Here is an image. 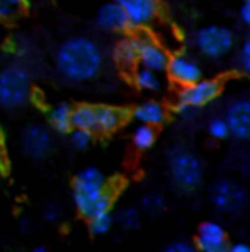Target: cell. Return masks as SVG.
Returning a JSON list of instances; mask_svg holds the SVG:
<instances>
[{"label": "cell", "instance_id": "9a60e30c", "mask_svg": "<svg viewBox=\"0 0 250 252\" xmlns=\"http://www.w3.org/2000/svg\"><path fill=\"white\" fill-rule=\"evenodd\" d=\"M125 120V112L117 106L110 105H94V132L108 134L122 126Z\"/></svg>", "mask_w": 250, "mask_h": 252}, {"label": "cell", "instance_id": "277c9868", "mask_svg": "<svg viewBox=\"0 0 250 252\" xmlns=\"http://www.w3.org/2000/svg\"><path fill=\"white\" fill-rule=\"evenodd\" d=\"M168 172L173 184L182 190H192L202 182V163L187 148L175 146L168 153Z\"/></svg>", "mask_w": 250, "mask_h": 252}, {"label": "cell", "instance_id": "1f68e13d", "mask_svg": "<svg viewBox=\"0 0 250 252\" xmlns=\"http://www.w3.org/2000/svg\"><path fill=\"white\" fill-rule=\"evenodd\" d=\"M29 252H47L43 249V247H36V249H33V251H29Z\"/></svg>", "mask_w": 250, "mask_h": 252}, {"label": "cell", "instance_id": "5bb4252c", "mask_svg": "<svg viewBox=\"0 0 250 252\" xmlns=\"http://www.w3.org/2000/svg\"><path fill=\"white\" fill-rule=\"evenodd\" d=\"M96 24L101 30L111 31V33H124L130 30L124 9L115 2H108L100 7V10L96 12Z\"/></svg>", "mask_w": 250, "mask_h": 252}, {"label": "cell", "instance_id": "7a4b0ae2", "mask_svg": "<svg viewBox=\"0 0 250 252\" xmlns=\"http://www.w3.org/2000/svg\"><path fill=\"white\" fill-rule=\"evenodd\" d=\"M72 197L77 211L87 220L110 211L113 202L107 177L94 166H86L74 177Z\"/></svg>", "mask_w": 250, "mask_h": 252}, {"label": "cell", "instance_id": "4316f807", "mask_svg": "<svg viewBox=\"0 0 250 252\" xmlns=\"http://www.w3.org/2000/svg\"><path fill=\"white\" fill-rule=\"evenodd\" d=\"M238 63H240V69L250 76V36L245 38L242 43L240 53H238Z\"/></svg>", "mask_w": 250, "mask_h": 252}, {"label": "cell", "instance_id": "4fadbf2b", "mask_svg": "<svg viewBox=\"0 0 250 252\" xmlns=\"http://www.w3.org/2000/svg\"><path fill=\"white\" fill-rule=\"evenodd\" d=\"M224 120L230 129V136L240 141L250 139V100H237L231 103Z\"/></svg>", "mask_w": 250, "mask_h": 252}, {"label": "cell", "instance_id": "ba28073f", "mask_svg": "<svg viewBox=\"0 0 250 252\" xmlns=\"http://www.w3.org/2000/svg\"><path fill=\"white\" fill-rule=\"evenodd\" d=\"M167 72L168 77L182 88H187L190 84L202 79L200 65L185 53H175V55H171L168 59Z\"/></svg>", "mask_w": 250, "mask_h": 252}, {"label": "cell", "instance_id": "30bf717a", "mask_svg": "<svg viewBox=\"0 0 250 252\" xmlns=\"http://www.w3.org/2000/svg\"><path fill=\"white\" fill-rule=\"evenodd\" d=\"M124 9L130 28H146L158 17L160 2L158 0H113Z\"/></svg>", "mask_w": 250, "mask_h": 252}, {"label": "cell", "instance_id": "44dd1931", "mask_svg": "<svg viewBox=\"0 0 250 252\" xmlns=\"http://www.w3.org/2000/svg\"><path fill=\"white\" fill-rule=\"evenodd\" d=\"M154 141H156V132H154V127L142 126V124H139V126L134 129L132 143H134V146H136L139 151L149 150V148L154 144Z\"/></svg>", "mask_w": 250, "mask_h": 252}, {"label": "cell", "instance_id": "2e32d148", "mask_svg": "<svg viewBox=\"0 0 250 252\" xmlns=\"http://www.w3.org/2000/svg\"><path fill=\"white\" fill-rule=\"evenodd\" d=\"M134 119L137 120L142 126H149V127H156L161 126L167 119V110L161 103L154 101V100H147L142 101L132 110Z\"/></svg>", "mask_w": 250, "mask_h": 252}, {"label": "cell", "instance_id": "484cf974", "mask_svg": "<svg viewBox=\"0 0 250 252\" xmlns=\"http://www.w3.org/2000/svg\"><path fill=\"white\" fill-rule=\"evenodd\" d=\"M207 132L213 139H226L230 136V129H228V124L224 119H213L207 126Z\"/></svg>", "mask_w": 250, "mask_h": 252}, {"label": "cell", "instance_id": "8fae6325", "mask_svg": "<svg viewBox=\"0 0 250 252\" xmlns=\"http://www.w3.org/2000/svg\"><path fill=\"white\" fill-rule=\"evenodd\" d=\"M226 230L216 221H204L195 233L197 252H228Z\"/></svg>", "mask_w": 250, "mask_h": 252}, {"label": "cell", "instance_id": "cb8c5ba5", "mask_svg": "<svg viewBox=\"0 0 250 252\" xmlns=\"http://www.w3.org/2000/svg\"><path fill=\"white\" fill-rule=\"evenodd\" d=\"M118 223L122 228L125 230H134L140 225V211L134 206L130 208H124L118 215Z\"/></svg>", "mask_w": 250, "mask_h": 252}, {"label": "cell", "instance_id": "ac0fdd59", "mask_svg": "<svg viewBox=\"0 0 250 252\" xmlns=\"http://www.w3.org/2000/svg\"><path fill=\"white\" fill-rule=\"evenodd\" d=\"M137 47L139 41L136 36L124 38L122 41H118L117 47L113 50V57L117 60L118 65L122 67H134L137 63Z\"/></svg>", "mask_w": 250, "mask_h": 252}, {"label": "cell", "instance_id": "9c48e42d", "mask_svg": "<svg viewBox=\"0 0 250 252\" xmlns=\"http://www.w3.org/2000/svg\"><path fill=\"white\" fill-rule=\"evenodd\" d=\"M52 134L47 127L40 124H29L21 132V146L24 153L34 159L45 158L52 150Z\"/></svg>", "mask_w": 250, "mask_h": 252}, {"label": "cell", "instance_id": "f1b7e54d", "mask_svg": "<svg viewBox=\"0 0 250 252\" xmlns=\"http://www.w3.org/2000/svg\"><path fill=\"white\" fill-rule=\"evenodd\" d=\"M58 216H60V209L55 204H48L47 208L43 209V218L47 220V221H50V223L57 221Z\"/></svg>", "mask_w": 250, "mask_h": 252}, {"label": "cell", "instance_id": "5b68a950", "mask_svg": "<svg viewBox=\"0 0 250 252\" xmlns=\"http://www.w3.org/2000/svg\"><path fill=\"white\" fill-rule=\"evenodd\" d=\"M195 48L207 59H221L231 52L235 43L233 33L223 26H204L195 33L194 38Z\"/></svg>", "mask_w": 250, "mask_h": 252}, {"label": "cell", "instance_id": "7c38bea8", "mask_svg": "<svg viewBox=\"0 0 250 252\" xmlns=\"http://www.w3.org/2000/svg\"><path fill=\"white\" fill-rule=\"evenodd\" d=\"M139 47H137V63L144 69L154 70V72H161L167 70L168 65V53L165 52L163 47L151 40L149 36H139Z\"/></svg>", "mask_w": 250, "mask_h": 252}, {"label": "cell", "instance_id": "83f0119b", "mask_svg": "<svg viewBox=\"0 0 250 252\" xmlns=\"http://www.w3.org/2000/svg\"><path fill=\"white\" fill-rule=\"evenodd\" d=\"M163 252H197V249L194 246H190L189 242L184 240H175V242L168 244L163 249Z\"/></svg>", "mask_w": 250, "mask_h": 252}, {"label": "cell", "instance_id": "4dcf8cb0", "mask_svg": "<svg viewBox=\"0 0 250 252\" xmlns=\"http://www.w3.org/2000/svg\"><path fill=\"white\" fill-rule=\"evenodd\" d=\"M240 19L250 26V3H244V7L240 9Z\"/></svg>", "mask_w": 250, "mask_h": 252}, {"label": "cell", "instance_id": "6da1fadb", "mask_svg": "<svg viewBox=\"0 0 250 252\" xmlns=\"http://www.w3.org/2000/svg\"><path fill=\"white\" fill-rule=\"evenodd\" d=\"M55 65L65 79L86 83L94 79L103 69V52L89 38L74 36L58 47Z\"/></svg>", "mask_w": 250, "mask_h": 252}, {"label": "cell", "instance_id": "f546056e", "mask_svg": "<svg viewBox=\"0 0 250 252\" xmlns=\"http://www.w3.org/2000/svg\"><path fill=\"white\" fill-rule=\"evenodd\" d=\"M228 252H250V246L244 242H237L233 246L228 247Z\"/></svg>", "mask_w": 250, "mask_h": 252}, {"label": "cell", "instance_id": "52a82bcc", "mask_svg": "<svg viewBox=\"0 0 250 252\" xmlns=\"http://www.w3.org/2000/svg\"><path fill=\"white\" fill-rule=\"evenodd\" d=\"M220 93L221 83L218 79H200L187 88H182L180 93H178L177 103L187 106L190 110H195L216 100L220 96Z\"/></svg>", "mask_w": 250, "mask_h": 252}, {"label": "cell", "instance_id": "d6a6232c", "mask_svg": "<svg viewBox=\"0 0 250 252\" xmlns=\"http://www.w3.org/2000/svg\"><path fill=\"white\" fill-rule=\"evenodd\" d=\"M0 180H2V168H0Z\"/></svg>", "mask_w": 250, "mask_h": 252}, {"label": "cell", "instance_id": "8992f818", "mask_svg": "<svg viewBox=\"0 0 250 252\" xmlns=\"http://www.w3.org/2000/svg\"><path fill=\"white\" fill-rule=\"evenodd\" d=\"M211 202L221 213H238L247 202V192L238 182L218 180L211 189Z\"/></svg>", "mask_w": 250, "mask_h": 252}, {"label": "cell", "instance_id": "e0dca14e", "mask_svg": "<svg viewBox=\"0 0 250 252\" xmlns=\"http://www.w3.org/2000/svg\"><path fill=\"white\" fill-rule=\"evenodd\" d=\"M50 126L57 132L67 134L72 130V106L69 103H57L54 108L48 112Z\"/></svg>", "mask_w": 250, "mask_h": 252}, {"label": "cell", "instance_id": "603a6c76", "mask_svg": "<svg viewBox=\"0 0 250 252\" xmlns=\"http://www.w3.org/2000/svg\"><path fill=\"white\" fill-rule=\"evenodd\" d=\"M165 206H167V201L158 192L146 194V196L142 197V201H140V208H142V211L147 213V215H160L165 209Z\"/></svg>", "mask_w": 250, "mask_h": 252}, {"label": "cell", "instance_id": "d6986e66", "mask_svg": "<svg viewBox=\"0 0 250 252\" xmlns=\"http://www.w3.org/2000/svg\"><path fill=\"white\" fill-rule=\"evenodd\" d=\"M28 10L26 0H0V21L14 23L23 17Z\"/></svg>", "mask_w": 250, "mask_h": 252}, {"label": "cell", "instance_id": "7402d4cb", "mask_svg": "<svg viewBox=\"0 0 250 252\" xmlns=\"http://www.w3.org/2000/svg\"><path fill=\"white\" fill-rule=\"evenodd\" d=\"M111 226H113V216H111L110 211L89 218V230L94 235H105V233L110 232Z\"/></svg>", "mask_w": 250, "mask_h": 252}, {"label": "cell", "instance_id": "3957f363", "mask_svg": "<svg viewBox=\"0 0 250 252\" xmlns=\"http://www.w3.org/2000/svg\"><path fill=\"white\" fill-rule=\"evenodd\" d=\"M31 96V76L21 63H9L0 70V106L16 110Z\"/></svg>", "mask_w": 250, "mask_h": 252}, {"label": "cell", "instance_id": "ffe728a7", "mask_svg": "<svg viewBox=\"0 0 250 252\" xmlns=\"http://www.w3.org/2000/svg\"><path fill=\"white\" fill-rule=\"evenodd\" d=\"M132 81L139 90L144 91H158L161 88V79L158 76V72L149 69H144V67H137L134 70Z\"/></svg>", "mask_w": 250, "mask_h": 252}, {"label": "cell", "instance_id": "d4e9b609", "mask_svg": "<svg viewBox=\"0 0 250 252\" xmlns=\"http://www.w3.org/2000/svg\"><path fill=\"white\" fill-rule=\"evenodd\" d=\"M91 139H93V134L87 132V130L72 129L69 132V141L72 144V148H76V150H86L91 144Z\"/></svg>", "mask_w": 250, "mask_h": 252}, {"label": "cell", "instance_id": "836d02e7", "mask_svg": "<svg viewBox=\"0 0 250 252\" xmlns=\"http://www.w3.org/2000/svg\"><path fill=\"white\" fill-rule=\"evenodd\" d=\"M245 3H250V0H245Z\"/></svg>", "mask_w": 250, "mask_h": 252}]
</instances>
